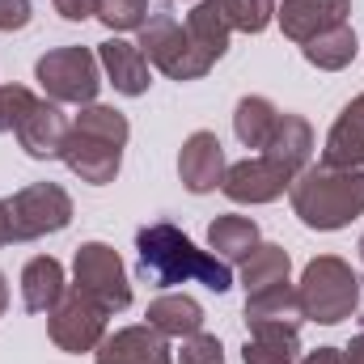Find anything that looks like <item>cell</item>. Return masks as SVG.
<instances>
[{"mask_svg": "<svg viewBox=\"0 0 364 364\" xmlns=\"http://www.w3.org/2000/svg\"><path fill=\"white\" fill-rule=\"evenodd\" d=\"M136 255H140V275L153 288H170V284H203L212 292H229L233 272L225 259L199 250L178 225L170 220H153L136 233Z\"/></svg>", "mask_w": 364, "mask_h": 364, "instance_id": "1", "label": "cell"}, {"mask_svg": "<svg viewBox=\"0 0 364 364\" xmlns=\"http://www.w3.org/2000/svg\"><path fill=\"white\" fill-rule=\"evenodd\" d=\"M127 136H132V127H127V114H123V110L102 106V102H90V106H81V114L73 119L60 161H64L81 182L106 186V182H114L119 166H123Z\"/></svg>", "mask_w": 364, "mask_h": 364, "instance_id": "2", "label": "cell"}, {"mask_svg": "<svg viewBox=\"0 0 364 364\" xmlns=\"http://www.w3.org/2000/svg\"><path fill=\"white\" fill-rule=\"evenodd\" d=\"M292 212L301 216L305 229L335 233L364 216V170H343V166H305L292 186H288Z\"/></svg>", "mask_w": 364, "mask_h": 364, "instance_id": "3", "label": "cell"}, {"mask_svg": "<svg viewBox=\"0 0 364 364\" xmlns=\"http://www.w3.org/2000/svg\"><path fill=\"white\" fill-rule=\"evenodd\" d=\"M296 296H301L305 322L339 326L343 318H352L360 309V275L352 272V263H343L339 255H318V259L305 263Z\"/></svg>", "mask_w": 364, "mask_h": 364, "instance_id": "4", "label": "cell"}, {"mask_svg": "<svg viewBox=\"0 0 364 364\" xmlns=\"http://www.w3.org/2000/svg\"><path fill=\"white\" fill-rule=\"evenodd\" d=\"M140 51H144V60L153 64V68H161L170 81H199V77H208L212 73V55H203L199 47H195V38L186 34V26H178V17L170 13V9H157V13H149V21L140 26V43H136Z\"/></svg>", "mask_w": 364, "mask_h": 364, "instance_id": "5", "label": "cell"}, {"mask_svg": "<svg viewBox=\"0 0 364 364\" xmlns=\"http://www.w3.org/2000/svg\"><path fill=\"white\" fill-rule=\"evenodd\" d=\"M34 81L60 106H90L102 90V64L90 47H55L34 64Z\"/></svg>", "mask_w": 364, "mask_h": 364, "instance_id": "6", "label": "cell"}, {"mask_svg": "<svg viewBox=\"0 0 364 364\" xmlns=\"http://www.w3.org/2000/svg\"><path fill=\"white\" fill-rule=\"evenodd\" d=\"M4 203H9V220H13V242H38L47 233L68 229V220H73V195L60 182H30Z\"/></svg>", "mask_w": 364, "mask_h": 364, "instance_id": "7", "label": "cell"}, {"mask_svg": "<svg viewBox=\"0 0 364 364\" xmlns=\"http://www.w3.org/2000/svg\"><path fill=\"white\" fill-rule=\"evenodd\" d=\"M73 288L93 296L106 314H119L132 305V284L123 272V259L106 242H85L73 259Z\"/></svg>", "mask_w": 364, "mask_h": 364, "instance_id": "8", "label": "cell"}, {"mask_svg": "<svg viewBox=\"0 0 364 364\" xmlns=\"http://www.w3.org/2000/svg\"><path fill=\"white\" fill-rule=\"evenodd\" d=\"M106 318L110 314L93 296H85L81 288H68L55 301V309L47 314V335L60 352H73V356L97 352V343L106 339Z\"/></svg>", "mask_w": 364, "mask_h": 364, "instance_id": "9", "label": "cell"}, {"mask_svg": "<svg viewBox=\"0 0 364 364\" xmlns=\"http://www.w3.org/2000/svg\"><path fill=\"white\" fill-rule=\"evenodd\" d=\"M288 186H292V174H288L279 161H272L267 153L229 166L225 178H220V191H225L233 203H272V199H279Z\"/></svg>", "mask_w": 364, "mask_h": 364, "instance_id": "10", "label": "cell"}, {"mask_svg": "<svg viewBox=\"0 0 364 364\" xmlns=\"http://www.w3.org/2000/svg\"><path fill=\"white\" fill-rule=\"evenodd\" d=\"M348 13H352V0H275V21L292 43H309L314 34L343 26Z\"/></svg>", "mask_w": 364, "mask_h": 364, "instance_id": "11", "label": "cell"}, {"mask_svg": "<svg viewBox=\"0 0 364 364\" xmlns=\"http://www.w3.org/2000/svg\"><path fill=\"white\" fill-rule=\"evenodd\" d=\"M225 149L216 140V132H191L182 140V153H178V178L191 195H208L216 191L220 178H225Z\"/></svg>", "mask_w": 364, "mask_h": 364, "instance_id": "12", "label": "cell"}, {"mask_svg": "<svg viewBox=\"0 0 364 364\" xmlns=\"http://www.w3.org/2000/svg\"><path fill=\"white\" fill-rule=\"evenodd\" d=\"M93 356H97V364H174L166 335L153 331L149 322L144 326H123V331L106 335Z\"/></svg>", "mask_w": 364, "mask_h": 364, "instance_id": "13", "label": "cell"}, {"mask_svg": "<svg viewBox=\"0 0 364 364\" xmlns=\"http://www.w3.org/2000/svg\"><path fill=\"white\" fill-rule=\"evenodd\" d=\"M68 119H64V110H60V102H34V110L21 119V127H17V144L34 157V161H55L60 153H64V140H68Z\"/></svg>", "mask_w": 364, "mask_h": 364, "instance_id": "14", "label": "cell"}, {"mask_svg": "<svg viewBox=\"0 0 364 364\" xmlns=\"http://www.w3.org/2000/svg\"><path fill=\"white\" fill-rule=\"evenodd\" d=\"M322 161L326 166H343V170H360L364 166V93H356L335 127L326 132V149H322Z\"/></svg>", "mask_w": 364, "mask_h": 364, "instance_id": "15", "label": "cell"}, {"mask_svg": "<svg viewBox=\"0 0 364 364\" xmlns=\"http://www.w3.org/2000/svg\"><path fill=\"white\" fill-rule=\"evenodd\" d=\"M97 64H102V73L110 77V85L119 93H127V97H140V93H149V85H153L149 60H144V51H140L136 43H123V38L102 43V47H97Z\"/></svg>", "mask_w": 364, "mask_h": 364, "instance_id": "16", "label": "cell"}, {"mask_svg": "<svg viewBox=\"0 0 364 364\" xmlns=\"http://www.w3.org/2000/svg\"><path fill=\"white\" fill-rule=\"evenodd\" d=\"M301 322H305V309H301V296L292 284H275V288L246 296V326L250 331H267V326L301 331Z\"/></svg>", "mask_w": 364, "mask_h": 364, "instance_id": "17", "label": "cell"}, {"mask_svg": "<svg viewBox=\"0 0 364 364\" xmlns=\"http://www.w3.org/2000/svg\"><path fill=\"white\" fill-rule=\"evenodd\" d=\"M272 161H279L292 178L309 166V157H314V127H309V119H301V114H288V110H279V123H275L272 140H267V149H263Z\"/></svg>", "mask_w": 364, "mask_h": 364, "instance_id": "18", "label": "cell"}, {"mask_svg": "<svg viewBox=\"0 0 364 364\" xmlns=\"http://www.w3.org/2000/svg\"><path fill=\"white\" fill-rule=\"evenodd\" d=\"M186 34L195 38V47L212 60H220L229 51V34H233V13L229 0H199L186 13Z\"/></svg>", "mask_w": 364, "mask_h": 364, "instance_id": "19", "label": "cell"}, {"mask_svg": "<svg viewBox=\"0 0 364 364\" xmlns=\"http://www.w3.org/2000/svg\"><path fill=\"white\" fill-rule=\"evenodd\" d=\"M64 292H68V284H64L60 259L38 255V259H30V263L21 267V305H26L30 314H51Z\"/></svg>", "mask_w": 364, "mask_h": 364, "instance_id": "20", "label": "cell"}, {"mask_svg": "<svg viewBox=\"0 0 364 364\" xmlns=\"http://www.w3.org/2000/svg\"><path fill=\"white\" fill-rule=\"evenodd\" d=\"M149 326L161 331L166 339H186V335H199L203 331V305L186 292H166L157 296L149 309H144Z\"/></svg>", "mask_w": 364, "mask_h": 364, "instance_id": "21", "label": "cell"}, {"mask_svg": "<svg viewBox=\"0 0 364 364\" xmlns=\"http://www.w3.org/2000/svg\"><path fill=\"white\" fill-rule=\"evenodd\" d=\"M259 225L250 216H216L208 225V246L225 259V263H246L259 250Z\"/></svg>", "mask_w": 364, "mask_h": 364, "instance_id": "22", "label": "cell"}, {"mask_svg": "<svg viewBox=\"0 0 364 364\" xmlns=\"http://www.w3.org/2000/svg\"><path fill=\"white\" fill-rule=\"evenodd\" d=\"M356 30L343 21V26H331V30H322V34H314L309 43H301V55L318 68V73H339V68H348L352 60H356Z\"/></svg>", "mask_w": 364, "mask_h": 364, "instance_id": "23", "label": "cell"}, {"mask_svg": "<svg viewBox=\"0 0 364 364\" xmlns=\"http://www.w3.org/2000/svg\"><path fill=\"white\" fill-rule=\"evenodd\" d=\"M275 123H279V106H275L272 97H263V93H246L242 102H237V110H233V132H237V140L246 144V149H267V140H272Z\"/></svg>", "mask_w": 364, "mask_h": 364, "instance_id": "24", "label": "cell"}, {"mask_svg": "<svg viewBox=\"0 0 364 364\" xmlns=\"http://www.w3.org/2000/svg\"><path fill=\"white\" fill-rule=\"evenodd\" d=\"M288 272H292L288 250L275 246V242H259V250L242 263V288H246V296H255V292H263V288L288 284Z\"/></svg>", "mask_w": 364, "mask_h": 364, "instance_id": "25", "label": "cell"}, {"mask_svg": "<svg viewBox=\"0 0 364 364\" xmlns=\"http://www.w3.org/2000/svg\"><path fill=\"white\" fill-rule=\"evenodd\" d=\"M301 352V335L288 326H267V331H250L242 360L246 364H296Z\"/></svg>", "mask_w": 364, "mask_h": 364, "instance_id": "26", "label": "cell"}, {"mask_svg": "<svg viewBox=\"0 0 364 364\" xmlns=\"http://www.w3.org/2000/svg\"><path fill=\"white\" fill-rule=\"evenodd\" d=\"M106 30L123 34V30H140L149 21V0H97V13H93Z\"/></svg>", "mask_w": 364, "mask_h": 364, "instance_id": "27", "label": "cell"}, {"mask_svg": "<svg viewBox=\"0 0 364 364\" xmlns=\"http://www.w3.org/2000/svg\"><path fill=\"white\" fill-rule=\"evenodd\" d=\"M229 13H233V30L263 34L275 17V0H229Z\"/></svg>", "mask_w": 364, "mask_h": 364, "instance_id": "28", "label": "cell"}, {"mask_svg": "<svg viewBox=\"0 0 364 364\" xmlns=\"http://www.w3.org/2000/svg\"><path fill=\"white\" fill-rule=\"evenodd\" d=\"M34 93L26 90V85H0V132H17L21 127V119L34 110Z\"/></svg>", "mask_w": 364, "mask_h": 364, "instance_id": "29", "label": "cell"}, {"mask_svg": "<svg viewBox=\"0 0 364 364\" xmlns=\"http://www.w3.org/2000/svg\"><path fill=\"white\" fill-rule=\"evenodd\" d=\"M178 364H225V348L216 335H186L182 339V352H178Z\"/></svg>", "mask_w": 364, "mask_h": 364, "instance_id": "30", "label": "cell"}, {"mask_svg": "<svg viewBox=\"0 0 364 364\" xmlns=\"http://www.w3.org/2000/svg\"><path fill=\"white\" fill-rule=\"evenodd\" d=\"M30 17H34L30 0H0V30H4V34L26 30V26H30Z\"/></svg>", "mask_w": 364, "mask_h": 364, "instance_id": "31", "label": "cell"}, {"mask_svg": "<svg viewBox=\"0 0 364 364\" xmlns=\"http://www.w3.org/2000/svg\"><path fill=\"white\" fill-rule=\"evenodd\" d=\"M55 13L64 21H85V17L97 13V0H55Z\"/></svg>", "mask_w": 364, "mask_h": 364, "instance_id": "32", "label": "cell"}, {"mask_svg": "<svg viewBox=\"0 0 364 364\" xmlns=\"http://www.w3.org/2000/svg\"><path fill=\"white\" fill-rule=\"evenodd\" d=\"M301 364H343V352L339 348H318V352H309Z\"/></svg>", "mask_w": 364, "mask_h": 364, "instance_id": "33", "label": "cell"}, {"mask_svg": "<svg viewBox=\"0 0 364 364\" xmlns=\"http://www.w3.org/2000/svg\"><path fill=\"white\" fill-rule=\"evenodd\" d=\"M343 364H364V331L348 343V348H343Z\"/></svg>", "mask_w": 364, "mask_h": 364, "instance_id": "34", "label": "cell"}, {"mask_svg": "<svg viewBox=\"0 0 364 364\" xmlns=\"http://www.w3.org/2000/svg\"><path fill=\"white\" fill-rule=\"evenodd\" d=\"M13 242V220H9V203L0 199V250Z\"/></svg>", "mask_w": 364, "mask_h": 364, "instance_id": "35", "label": "cell"}, {"mask_svg": "<svg viewBox=\"0 0 364 364\" xmlns=\"http://www.w3.org/2000/svg\"><path fill=\"white\" fill-rule=\"evenodd\" d=\"M9 309V284H4V272H0V314Z\"/></svg>", "mask_w": 364, "mask_h": 364, "instance_id": "36", "label": "cell"}, {"mask_svg": "<svg viewBox=\"0 0 364 364\" xmlns=\"http://www.w3.org/2000/svg\"><path fill=\"white\" fill-rule=\"evenodd\" d=\"M360 259H364V237H360Z\"/></svg>", "mask_w": 364, "mask_h": 364, "instance_id": "37", "label": "cell"}]
</instances>
